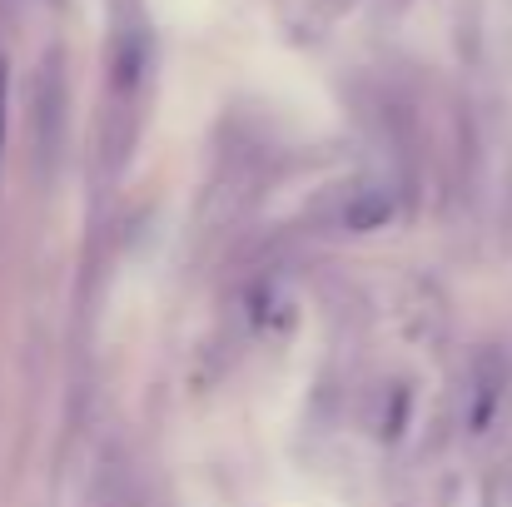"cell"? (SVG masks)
I'll use <instances>...</instances> for the list:
<instances>
[{"instance_id":"1","label":"cell","mask_w":512,"mask_h":507,"mask_svg":"<svg viewBox=\"0 0 512 507\" xmlns=\"http://www.w3.org/2000/svg\"><path fill=\"white\" fill-rule=\"evenodd\" d=\"M393 214H398L393 189H388V184L363 179V184H348V189H343L334 224H339L343 234H378V229H388V224H393Z\"/></svg>"},{"instance_id":"2","label":"cell","mask_w":512,"mask_h":507,"mask_svg":"<svg viewBox=\"0 0 512 507\" xmlns=\"http://www.w3.org/2000/svg\"><path fill=\"white\" fill-rule=\"evenodd\" d=\"M503 388H508V368L498 363V353H483V358H478V373H473V418H468L478 433L493 423Z\"/></svg>"},{"instance_id":"3","label":"cell","mask_w":512,"mask_h":507,"mask_svg":"<svg viewBox=\"0 0 512 507\" xmlns=\"http://www.w3.org/2000/svg\"><path fill=\"white\" fill-rule=\"evenodd\" d=\"M0 145H5V65H0Z\"/></svg>"}]
</instances>
